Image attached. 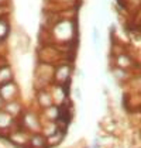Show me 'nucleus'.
Returning <instances> with one entry per match:
<instances>
[{
	"label": "nucleus",
	"instance_id": "13",
	"mask_svg": "<svg viewBox=\"0 0 141 148\" xmlns=\"http://www.w3.org/2000/svg\"><path fill=\"white\" fill-rule=\"evenodd\" d=\"M113 66H117V68L130 71V69L134 66V62H133V59H131L127 54H116L114 62H113Z\"/></svg>",
	"mask_w": 141,
	"mask_h": 148
},
{
	"label": "nucleus",
	"instance_id": "10",
	"mask_svg": "<svg viewBox=\"0 0 141 148\" xmlns=\"http://www.w3.org/2000/svg\"><path fill=\"white\" fill-rule=\"evenodd\" d=\"M40 116H41V120L42 121H54L57 123V120L61 116V107L57 104H52L44 110H40Z\"/></svg>",
	"mask_w": 141,
	"mask_h": 148
},
{
	"label": "nucleus",
	"instance_id": "15",
	"mask_svg": "<svg viewBox=\"0 0 141 148\" xmlns=\"http://www.w3.org/2000/svg\"><path fill=\"white\" fill-rule=\"evenodd\" d=\"M112 71V75H113V78L118 82H129L131 80V73H130V71H126V69H121V68H117V66H112L110 68Z\"/></svg>",
	"mask_w": 141,
	"mask_h": 148
},
{
	"label": "nucleus",
	"instance_id": "8",
	"mask_svg": "<svg viewBox=\"0 0 141 148\" xmlns=\"http://www.w3.org/2000/svg\"><path fill=\"white\" fill-rule=\"evenodd\" d=\"M3 110L6 113H9L12 117H14L16 120H18L21 117V114L24 113V110H25V106L21 102V99H17V100H13V102H7L4 104Z\"/></svg>",
	"mask_w": 141,
	"mask_h": 148
},
{
	"label": "nucleus",
	"instance_id": "1",
	"mask_svg": "<svg viewBox=\"0 0 141 148\" xmlns=\"http://www.w3.org/2000/svg\"><path fill=\"white\" fill-rule=\"evenodd\" d=\"M54 71L55 65L38 62L34 69V89H44L49 88L54 83Z\"/></svg>",
	"mask_w": 141,
	"mask_h": 148
},
{
	"label": "nucleus",
	"instance_id": "4",
	"mask_svg": "<svg viewBox=\"0 0 141 148\" xmlns=\"http://www.w3.org/2000/svg\"><path fill=\"white\" fill-rule=\"evenodd\" d=\"M49 93L52 97V102L57 106H65L66 103L72 102L70 100V85H58L52 83L49 88Z\"/></svg>",
	"mask_w": 141,
	"mask_h": 148
},
{
	"label": "nucleus",
	"instance_id": "11",
	"mask_svg": "<svg viewBox=\"0 0 141 148\" xmlns=\"http://www.w3.org/2000/svg\"><path fill=\"white\" fill-rule=\"evenodd\" d=\"M28 147L30 148H49L47 143V137L41 131L38 133H31L28 138Z\"/></svg>",
	"mask_w": 141,
	"mask_h": 148
},
{
	"label": "nucleus",
	"instance_id": "16",
	"mask_svg": "<svg viewBox=\"0 0 141 148\" xmlns=\"http://www.w3.org/2000/svg\"><path fill=\"white\" fill-rule=\"evenodd\" d=\"M92 38H93L94 45H97V44L100 42V34H99V30H97V27H93V31H92Z\"/></svg>",
	"mask_w": 141,
	"mask_h": 148
},
{
	"label": "nucleus",
	"instance_id": "3",
	"mask_svg": "<svg viewBox=\"0 0 141 148\" xmlns=\"http://www.w3.org/2000/svg\"><path fill=\"white\" fill-rule=\"evenodd\" d=\"M73 78V64L70 61H59L55 64V71H54V83L58 85H70Z\"/></svg>",
	"mask_w": 141,
	"mask_h": 148
},
{
	"label": "nucleus",
	"instance_id": "6",
	"mask_svg": "<svg viewBox=\"0 0 141 148\" xmlns=\"http://www.w3.org/2000/svg\"><path fill=\"white\" fill-rule=\"evenodd\" d=\"M34 104L37 110H44L49 106H52L54 102H52V97H51V93H49V89L48 88H44V89H37L34 93Z\"/></svg>",
	"mask_w": 141,
	"mask_h": 148
},
{
	"label": "nucleus",
	"instance_id": "5",
	"mask_svg": "<svg viewBox=\"0 0 141 148\" xmlns=\"http://www.w3.org/2000/svg\"><path fill=\"white\" fill-rule=\"evenodd\" d=\"M20 93H21L20 86H18V83L16 80L0 85V97L4 100V103L20 99Z\"/></svg>",
	"mask_w": 141,
	"mask_h": 148
},
{
	"label": "nucleus",
	"instance_id": "2",
	"mask_svg": "<svg viewBox=\"0 0 141 148\" xmlns=\"http://www.w3.org/2000/svg\"><path fill=\"white\" fill-rule=\"evenodd\" d=\"M18 123H20V127H23L24 130L28 131V133H38V131H41L42 120H41V116H40V110L25 107L24 113L18 119Z\"/></svg>",
	"mask_w": 141,
	"mask_h": 148
},
{
	"label": "nucleus",
	"instance_id": "19",
	"mask_svg": "<svg viewBox=\"0 0 141 148\" xmlns=\"http://www.w3.org/2000/svg\"><path fill=\"white\" fill-rule=\"evenodd\" d=\"M1 3H6V0H0V4H1Z\"/></svg>",
	"mask_w": 141,
	"mask_h": 148
},
{
	"label": "nucleus",
	"instance_id": "12",
	"mask_svg": "<svg viewBox=\"0 0 141 148\" xmlns=\"http://www.w3.org/2000/svg\"><path fill=\"white\" fill-rule=\"evenodd\" d=\"M66 133H68V130H62V128L58 127V130H57L54 134H51V136L47 137L48 147L55 148V147H58L59 144H62V141H64L65 137H66Z\"/></svg>",
	"mask_w": 141,
	"mask_h": 148
},
{
	"label": "nucleus",
	"instance_id": "18",
	"mask_svg": "<svg viewBox=\"0 0 141 148\" xmlns=\"http://www.w3.org/2000/svg\"><path fill=\"white\" fill-rule=\"evenodd\" d=\"M4 104H6V103H4V100H3V99L0 97V110H3V107H4Z\"/></svg>",
	"mask_w": 141,
	"mask_h": 148
},
{
	"label": "nucleus",
	"instance_id": "7",
	"mask_svg": "<svg viewBox=\"0 0 141 148\" xmlns=\"http://www.w3.org/2000/svg\"><path fill=\"white\" fill-rule=\"evenodd\" d=\"M12 80H16L13 66L10 65V62L6 61V58L1 57L0 58V85L12 82Z\"/></svg>",
	"mask_w": 141,
	"mask_h": 148
},
{
	"label": "nucleus",
	"instance_id": "14",
	"mask_svg": "<svg viewBox=\"0 0 141 148\" xmlns=\"http://www.w3.org/2000/svg\"><path fill=\"white\" fill-rule=\"evenodd\" d=\"M12 33V25L7 16H0V41L6 42L9 35Z\"/></svg>",
	"mask_w": 141,
	"mask_h": 148
},
{
	"label": "nucleus",
	"instance_id": "17",
	"mask_svg": "<svg viewBox=\"0 0 141 148\" xmlns=\"http://www.w3.org/2000/svg\"><path fill=\"white\" fill-rule=\"evenodd\" d=\"M73 93H75L76 99H82V93H81V89H79V88H73Z\"/></svg>",
	"mask_w": 141,
	"mask_h": 148
},
{
	"label": "nucleus",
	"instance_id": "9",
	"mask_svg": "<svg viewBox=\"0 0 141 148\" xmlns=\"http://www.w3.org/2000/svg\"><path fill=\"white\" fill-rule=\"evenodd\" d=\"M18 124V120H16L4 110H0V133H10Z\"/></svg>",
	"mask_w": 141,
	"mask_h": 148
}]
</instances>
